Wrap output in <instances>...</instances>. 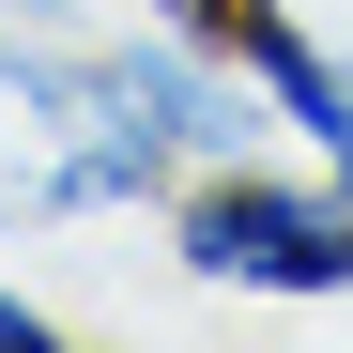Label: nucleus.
<instances>
[{
	"instance_id": "obj_1",
	"label": "nucleus",
	"mask_w": 353,
	"mask_h": 353,
	"mask_svg": "<svg viewBox=\"0 0 353 353\" xmlns=\"http://www.w3.org/2000/svg\"><path fill=\"white\" fill-rule=\"evenodd\" d=\"M154 246L185 292H230V307H353V185L292 139L215 154L200 185H169Z\"/></svg>"
},
{
	"instance_id": "obj_2",
	"label": "nucleus",
	"mask_w": 353,
	"mask_h": 353,
	"mask_svg": "<svg viewBox=\"0 0 353 353\" xmlns=\"http://www.w3.org/2000/svg\"><path fill=\"white\" fill-rule=\"evenodd\" d=\"M92 169H77V108H62V31H0V246L16 230H77Z\"/></svg>"
},
{
	"instance_id": "obj_3",
	"label": "nucleus",
	"mask_w": 353,
	"mask_h": 353,
	"mask_svg": "<svg viewBox=\"0 0 353 353\" xmlns=\"http://www.w3.org/2000/svg\"><path fill=\"white\" fill-rule=\"evenodd\" d=\"M230 62L261 77L276 139H292V154H323L338 185H353V46H338V31H307L292 0H246V31H230Z\"/></svg>"
},
{
	"instance_id": "obj_4",
	"label": "nucleus",
	"mask_w": 353,
	"mask_h": 353,
	"mask_svg": "<svg viewBox=\"0 0 353 353\" xmlns=\"http://www.w3.org/2000/svg\"><path fill=\"white\" fill-rule=\"evenodd\" d=\"M0 353H62V307H46L31 276H0Z\"/></svg>"
},
{
	"instance_id": "obj_5",
	"label": "nucleus",
	"mask_w": 353,
	"mask_h": 353,
	"mask_svg": "<svg viewBox=\"0 0 353 353\" xmlns=\"http://www.w3.org/2000/svg\"><path fill=\"white\" fill-rule=\"evenodd\" d=\"M139 16H154V31H200V46H230V31H246V0H139Z\"/></svg>"
},
{
	"instance_id": "obj_6",
	"label": "nucleus",
	"mask_w": 353,
	"mask_h": 353,
	"mask_svg": "<svg viewBox=\"0 0 353 353\" xmlns=\"http://www.w3.org/2000/svg\"><path fill=\"white\" fill-rule=\"evenodd\" d=\"M108 0H0V31H92Z\"/></svg>"
}]
</instances>
